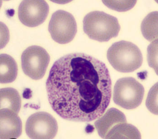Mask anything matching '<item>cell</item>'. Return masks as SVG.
<instances>
[{
    "instance_id": "1",
    "label": "cell",
    "mask_w": 158,
    "mask_h": 139,
    "mask_svg": "<svg viewBox=\"0 0 158 139\" xmlns=\"http://www.w3.org/2000/svg\"><path fill=\"white\" fill-rule=\"evenodd\" d=\"M48 99L62 118L90 122L101 117L112 94L105 64L84 53L67 54L55 61L47 80Z\"/></svg>"
},
{
    "instance_id": "2",
    "label": "cell",
    "mask_w": 158,
    "mask_h": 139,
    "mask_svg": "<svg viewBox=\"0 0 158 139\" xmlns=\"http://www.w3.org/2000/svg\"><path fill=\"white\" fill-rule=\"evenodd\" d=\"M83 28L89 38L101 42L117 37L120 29L116 18L100 11L87 14L83 21Z\"/></svg>"
},
{
    "instance_id": "3",
    "label": "cell",
    "mask_w": 158,
    "mask_h": 139,
    "mask_svg": "<svg viewBox=\"0 0 158 139\" xmlns=\"http://www.w3.org/2000/svg\"><path fill=\"white\" fill-rule=\"evenodd\" d=\"M107 59L112 67L120 72L129 73L139 68L143 61L140 50L129 41L116 42L107 53Z\"/></svg>"
},
{
    "instance_id": "4",
    "label": "cell",
    "mask_w": 158,
    "mask_h": 139,
    "mask_svg": "<svg viewBox=\"0 0 158 139\" xmlns=\"http://www.w3.org/2000/svg\"><path fill=\"white\" fill-rule=\"evenodd\" d=\"M144 94V88L137 80L133 77H124L115 84L113 100L123 109H133L140 105Z\"/></svg>"
},
{
    "instance_id": "5",
    "label": "cell",
    "mask_w": 158,
    "mask_h": 139,
    "mask_svg": "<svg viewBox=\"0 0 158 139\" xmlns=\"http://www.w3.org/2000/svg\"><path fill=\"white\" fill-rule=\"evenodd\" d=\"M50 60L49 55L44 49L39 46H31L22 54V69L28 77L38 80L44 76Z\"/></svg>"
},
{
    "instance_id": "6",
    "label": "cell",
    "mask_w": 158,
    "mask_h": 139,
    "mask_svg": "<svg viewBox=\"0 0 158 139\" xmlns=\"http://www.w3.org/2000/svg\"><path fill=\"white\" fill-rule=\"evenodd\" d=\"M48 31L52 38L56 43L66 44L74 39L77 26L72 14L64 10L55 11L49 23Z\"/></svg>"
},
{
    "instance_id": "7",
    "label": "cell",
    "mask_w": 158,
    "mask_h": 139,
    "mask_svg": "<svg viewBox=\"0 0 158 139\" xmlns=\"http://www.w3.org/2000/svg\"><path fill=\"white\" fill-rule=\"evenodd\" d=\"M58 125L52 116L45 112L31 115L26 124V132L32 139H52L57 134Z\"/></svg>"
},
{
    "instance_id": "8",
    "label": "cell",
    "mask_w": 158,
    "mask_h": 139,
    "mask_svg": "<svg viewBox=\"0 0 158 139\" xmlns=\"http://www.w3.org/2000/svg\"><path fill=\"white\" fill-rule=\"evenodd\" d=\"M49 7L44 0H26L20 4L18 11L19 20L29 27L43 24L48 15Z\"/></svg>"
},
{
    "instance_id": "9",
    "label": "cell",
    "mask_w": 158,
    "mask_h": 139,
    "mask_svg": "<svg viewBox=\"0 0 158 139\" xmlns=\"http://www.w3.org/2000/svg\"><path fill=\"white\" fill-rule=\"evenodd\" d=\"M1 139L18 138L22 133L23 125L17 113L9 109L0 110Z\"/></svg>"
},
{
    "instance_id": "10",
    "label": "cell",
    "mask_w": 158,
    "mask_h": 139,
    "mask_svg": "<svg viewBox=\"0 0 158 139\" xmlns=\"http://www.w3.org/2000/svg\"><path fill=\"white\" fill-rule=\"evenodd\" d=\"M124 122L127 121L123 113L118 109L111 108L95 122V126L99 136L105 139L109 131L114 125Z\"/></svg>"
},
{
    "instance_id": "11",
    "label": "cell",
    "mask_w": 158,
    "mask_h": 139,
    "mask_svg": "<svg viewBox=\"0 0 158 139\" xmlns=\"http://www.w3.org/2000/svg\"><path fill=\"white\" fill-rule=\"evenodd\" d=\"M1 83L13 82L18 76V66L14 59L8 54H1L0 56Z\"/></svg>"
},
{
    "instance_id": "12",
    "label": "cell",
    "mask_w": 158,
    "mask_h": 139,
    "mask_svg": "<svg viewBox=\"0 0 158 139\" xmlns=\"http://www.w3.org/2000/svg\"><path fill=\"white\" fill-rule=\"evenodd\" d=\"M1 109H5L19 113L21 107V99L19 92L12 88L1 89Z\"/></svg>"
},
{
    "instance_id": "13",
    "label": "cell",
    "mask_w": 158,
    "mask_h": 139,
    "mask_svg": "<svg viewBox=\"0 0 158 139\" xmlns=\"http://www.w3.org/2000/svg\"><path fill=\"white\" fill-rule=\"evenodd\" d=\"M122 138L141 139L140 133L135 126L124 122L114 125L109 131L105 139Z\"/></svg>"
},
{
    "instance_id": "14",
    "label": "cell",
    "mask_w": 158,
    "mask_h": 139,
    "mask_svg": "<svg viewBox=\"0 0 158 139\" xmlns=\"http://www.w3.org/2000/svg\"><path fill=\"white\" fill-rule=\"evenodd\" d=\"M158 12L154 11L148 14L141 24L142 32L144 38L150 41L157 38Z\"/></svg>"
},
{
    "instance_id": "15",
    "label": "cell",
    "mask_w": 158,
    "mask_h": 139,
    "mask_svg": "<svg viewBox=\"0 0 158 139\" xmlns=\"http://www.w3.org/2000/svg\"><path fill=\"white\" fill-rule=\"evenodd\" d=\"M137 1H103L110 9L118 11H125L133 8Z\"/></svg>"
},
{
    "instance_id": "16",
    "label": "cell",
    "mask_w": 158,
    "mask_h": 139,
    "mask_svg": "<svg viewBox=\"0 0 158 139\" xmlns=\"http://www.w3.org/2000/svg\"><path fill=\"white\" fill-rule=\"evenodd\" d=\"M146 105L152 113L157 115V83L155 84L149 91Z\"/></svg>"
}]
</instances>
